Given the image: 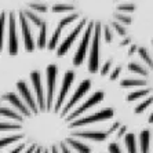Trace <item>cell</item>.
Returning <instances> with one entry per match:
<instances>
[{"label": "cell", "instance_id": "47", "mask_svg": "<svg viewBox=\"0 0 153 153\" xmlns=\"http://www.w3.org/2000/svg\"><path fill=\"white\" fill-rule=\"evenodd\" d=\"M43 150H42V148H36V150H35V153H42Z\"/></svg>", "mask_w": 153, "mask_h": 153}, {"label": "cell", "instance_id": "39", "mask_svg": "<svg viewBox=\"0 0 153 153\" xmlns=\"http://www.w3.org/2000/svg\"><path fill=\"white\" fill-rule=\"evenodd\" d=\"M24 148H25V143H22V145H18L14 150H11V152H8V153H19L21 150H24Z\"/></svg>", "mask_w": 153, "mask_h": 153}, {"label": "cell", "instance_id": "11", "mask_svg": "<svg viewBox=\"0 0 153 153\" xmlns=\"http://www.w3.org/2000/svg\"><path fill=\"white\" fill-rule=\"evenodd\" d=\"M17 88H18V91H19V94H21V97L24 98L25 103L28 105L29 111L36 114L39 112V106H37V103H36V101H35V97H33V94L30 93L28 84H26L25 82L19 80V82L17 83Z\"/></svg>", "mask_w": 153, "mask_h": 153}, {"label": "cell", "instance_id": "20", "mask_svg": "<svg viewBox=\"0 0 153 153\" xmlns=\"http://www.w3.org/2000/svg\"><path fill=\"white\" fill-rule=\"evenodd\" d=\"M120 85L123 88L141 87V85H146V80H142V79H124V80L120 82Z\"/></svg>", "mask_w": 153, "mask_h": 153}, {"label": "cell", "instance_id": "36", "mask_svg": "<svg viewBox=\"0 0 153 153\" xmlns=\"http://www.w3.org/2000/svg\"><path fill=\"white\" fill-rule=\"evenodd\" d=\"M108 149H109V153H123L121 152V148L119 146V143H116V142L111 143V145L108 146Z\"/></svg>", "mask_w": 153, "mask_h": 153}, {"label": "cell", "instance_id": "17", "mask_svg": "<svg viewBox=\"0 0 153 153\" xmlns=\"http://www.w3.org/2000/svg\"><path fill=\"white\" fill-rule=\"evenodd\" d=\"M68 143L76 150L77 153H91V148L83 142H79L73 138H68Z\"/></svg>", "mask_w": 153, "mask_h": 153}, {"label": "cell", "instance_id": "35", "mask_svg": "<svg viewBox=\"0 0 153 153\" xmlns=\"http://www.w3.org/2000/svg\"><path fill=\"white\" fill-rule=\"evenodd\" d=\"M103 29V37H105V42L106 43H111L113 40V35H112V30H111V26L109 25H105L102 26Z\"/></svg>", "mask_w": 153, "mask_h": 153}, {"label": "cell", "instance_id": "37", "mask_svg": "<svg viewBox=\"0 0 153 153\" xmlns=\"http://www.w3.org/2000/svg\"><path fill=\"white\" fill-rule=\"evenodd\" d=\"M111 66H112V61L108 59L106 62H105V65H103V68L101 69V73H102V75H108V72H109Z\"/></svg>", "mask_w": 153, "mask_h": 153}, {"label": "cell", "instance_id": "12", "mask_svg": "<svg viewBox=\"0 0 153 153\" xmlns=\"http://www.w3.org/2000/svg\"><path fill=\"white\" fill-rule=\"evenodd\" d=\"M103 100V93L102 91H97V93H94L93 95L90 97L88 100L85 101L84 103H83L80 108H77L75 112L72 114H69L68 116V121H71V120H73V119H76V117H79L82 113H84L85 111H88L90 108H93V106H95L98 102H101V101Z\"/></svg>", "mask_w": 153, "mask_h": 153}, {"label": "cell", "instance_id": "28", "mask_svg": "<svg viewBox=\"0 0 153 153\" xmlns=\"http://www.w3.org/2000/svg\"><path fill=\"white\" fill-rule=\"evenodd\" d=\"M7 21V14L4 11H0V54L3 50V39H4V26Z\"/></svg>", "mask_w": 153, "mask_h": 153}, {"label": "cell", "instance_id": "18", "mask_svg": "<svg viewBox=\"0 0 153 153\" xmlns=\"http://www.w3.org/2000/svg\"><path fill=\"white\" fill-rule=\"evenodd\" d=\"M47 46V24L43 22V25L40 26L39 30V39H37V48L39 50H44Z\"/></svg>", "mask_w": 153, "mask_h": 153}, {"label": "cell", "instance_id": "40", "mask_svg": "<svg viewBox=\"0 0 153 153\" xmlns=\"http://www.w3.org/2000/svg\"><path fill=\"white\" fill-rule=\"evenodd\" d=\"M126 130H127V127H126V126L120 127V131H119V134H117V138H121V137H123V134L126 132Z\"/></svg>", "mask_w": 153, "mask_h": 153}, {"label": "cell", "instance_id": "42", "mask_svg": "<svg viewBox=\"0 0 153 153\" xmlns=\"http://www.w3.org/2000/svg\"><path fill=\"white\" fill-rule=\"evenodd\" d=\"M61 150H62V153H71V150L66 148V145H65V143H61Z\"/></svg>", "mask_w": 153, "mask_h": 153}, {"label": "cell", "instance_id": "43", "mask_svg": "<svg viewBox=\"0 0 153 153\" xmlns=\"http://www.w3.org/2000/svg\"><path fill=\"white\" fill-rule=\"evenodd\" d=\"M138 48H137V46H131L130 47V51H128V55H132L134 54V51H137Z\"/></svg>", "mask_w": 153, "mask_h": 153}, {"label": "cell", "instance_id": "44", "mask_svg": "<svg viewBox=\"0 0 153 153\" xmlns=\"http://www.w3.org/2000/svg\"><path fill=\"white\" fill-rule=\"evenodd\" d=\"M33 152H35V145H32V146H30V148H29V149L26 150L25 153H33Z\"/></svg>", "mask_w": 153, "mask_h": 153}, {"label": "cell", "instance_id": "29", "mask_svg": "<svg viewBox=\"0 0 153 153\" xmlns=\"http://www.w3.org/2000/svg\"><path fill=\"white\" fill-rule=\"evenodd\" d=\"M149 93H150V88L138 90V91H132V93L128 94L127 101H128V102H131V101H135V100H138V98H142V97H146Z\"/></svg>", "mask_w": 153, "mask_h": 153}, {"label": "cell", "instance_id": "9", "mask_svg": "<svg viewBox=\"0 0 153 153\" xmlns=\"http://www.w3.org/2000/svg\"><path fill=\"white\" fill-rule=\"evenodd\" d=\"M73 80H75V72L66 71V73H65V76H64V80H62V85H61V91H59V94H58L57 103H55V108H54V112H55V113L59 112L61 106L64 105V101H65V98H66L68 91L71 90Z\"/></svg>", "mask_w": 153, "mask_h": 153}, {"label": "cell", "instance_id": "5", "mask_svg": "<svg viewBox=\"0 0 153 153\" xmlns=\"http://www.w3.org/2000/svg\"><path fill=\"white\" fill-rule=\"evenodd\" d=\"M112 117H113V111H112V109H105V111L97 112V113L91 114V116H85V117H83V119H79V120L72 121L71 127L72 128L83 127V126L91 124V123H97V121H105V120L112 119Z\"/></svg>", "mask_w": 153, "mask_h": 153}, {"label": "cell", "instance_id": "14", "mask_svg": "<svg viewBox=\"0 0 153 153\" xmlns=\"http://www.w3.org/2000/svg\"><path fill=\"white\" fill-rule=\"evenodd\" d=\"M73 135L77 138H83V139H91L95 142H101L105 141L108 138V132H102V131H75Z\"/></svg>", "mask_w": 153, "mask_h": 153}, {"label": "cell", "instance_id": "24", "mask_svg": "<svg viewBox=\"0 0 153 153\" xmlns=\"http://www.w3.org/2000/svg\"><path fill=\"white\" fill-rule=\"evenodd\" d=\"M61 30L62 29H59L57 26V29L54 30V33H53V36H51V39L47 42V48L48 50H55L57 48V44H58V40H59V37H61Z\"/></svg>", "mask_w": 153, "mask_h": 153}, {"label": "cell", "instance_id": "22", "mask_svg": "<svg viewBox=\"0 0 153 153\" xmlns=\"http://www.w3.org/2000/svg\"><path fill=\"white\" fill-rule=\"evenodd\" d=\"M112 15H113V21L119 22V24H121V25H130V24L132 22V18L130 17V15L123 14V13H119V11H114Z\"/></svg>", "mask_w": 153, "mask_h": 153}, {"label": "cell", "instance_id": "8", "mask_svg": "<svg viewBox=\"0 0 153 153\" xmlns=\"http://www.w3.org/2000/svg\"><path fill=\"white\" fill-rule=\"evenodd\" d=\"M90 88H91V82H90L88 79L87 80H83L80 84H79L77 90L75 91V94L72 95V98L69 100V102L65 105V108L62 109V116H66L68 114V112L71 111L72 108L75 106L76 103H77V101H80L83 98V97L85 95V94L90 91Z\"/></svg>", "mask_w": 153, "mask_h": 153}, {"label": "cell", "instance_id": "6", "mask_svg": "<svg viewBox=\"0 0 153 153\" xmlns=\"http://www.w3.org/2000/svg\"><path fill=\"white\" fill-rule=\"evenodd\" d=\"M85 25H87V19H82V21L76 25V28L73 29V30H72V32L69 33L66 37H65V40L61 43V46L58 47V50H57V55H58V57H64L65 54L68 53L69 48H71L72 44H73V42L76 40V37L79 36V33L84 29Z\"/></svg>", "mask_w": 153, "mask_h": 153}, {"label": "cell", "instance_id": "50", "mask_svg": "<svg viewBox=\"0 0 153 153\" xmlns=\"http://www.w3.org/2000/svg\"><path fill=\"white\" fill-rule=\"evenodd\" d=\"M0 109H1V105H0Z\"/></svg>", "mask_w": 153, "mask_h": 153}, {"label": "cell", "instance_id": "15", "mask_svg": "<svg viewBox=\"0 0 153 153\" xmlns=\"http://www.w3.org/2000/svg\"><path fill=\"white\" fill-rule=\"evenodd\" d=\"M149 146H150V131L149 130H143L139 134V148H141V153H149Z\"/></svg>", "mask_w": 153, "mask_h": 153}, {"label": "cell", "instance_id": "3", "mask_svg": "<svg viewBox=\"0 0 153 153\" xmlns=\"http://www.w3.org/2000/svg\"><path fill=\"white\" fill-rule=\"evenodd\" d=\"M94 24L95 22H93V21H90V24H87V28L84 30V35H83V39L80 42V46L77 47V51H76L75 57H73V65L75 66H80L83 64V61L85 59V54H87V50H88L91 33L94 30Z\"/></svg>", "mask_w": 153, "mask_h": 153}, {"label": "cell", "instance_id": "26", "mask_svg": "<svg viewBox=\"0 0 153 153\" xmlns=\"http://www.w3.org/2000/svg\"><path fill=\"white\" fill-rule=\"evenodd\" d=\"M76 19H79V13H71L68 17H64L59 22H58V28H59V29H64L65 26H68L69 24L75 22Z\"/></svg>", "mask_w": 153, "mask_h": 153}, {"label": "cell", "instance_id": "32", "mask_svg": "<svg viewBox=\"0 0 153 153\" xmlns=\"http://www.w3.org/2000/svg\"><path fill=\"white\" fill-rule=\"evenodd\" d=\"M152 103H153V97H149V98H148V100H145L142 103H139L138 106L135 108V111H134V112H135L137 114H141L142 112H145L146 109H148V106H149V105H152Z\"/></svg>", "mask_w": 153, "mask_h": 153}, {"label": "cell", "instance_id": "2", "mask_svg": "<svg viewBox=\"0 0 153 153\" xmlns=\"http://www.w3.org/2000/svg\"><path fill=\"white\" fill-rule=\"evenodd\" d=\"M57 75L58 68L57 65H50L46 69V84H47V105L46 111H50L54 102L55 95V87H57Z\"/></svg>", "mask_w": 153, "mask_h": 153}, {"label": "cell", "instance_id": "7", "mask_svg": "<svg viewBox=\"0 0 153 153\" xmlns=\"http://www.w3.org/2000/svg\"><path fill=\"white\" fill-rule=\"evenodd\" d=\"M18 21L21 24V30H22V37H24V47L26 51H33L35 50V40L32 36V30L29 26L28 18L25 17L24 11L18 13Z\"/></svg>", "mask_w": 153, "mask_h": 153}, {"label": "cell", "instance_id": "31", "mask_svg": "<svg viewBox=\"0 0 153 153\" xmlns=\"http://www.w3.org/2000/svg\"><path fill=\"white\" fill-rule=\"evenodd\" d=\"M22 138H24V135H21V134H17V135H13V137H6V138H1V139H0V149H3V148H6L7 145L17 142V141H19V139H22Z\"/></svg>", "mask_w": 153, "mask_h": 153}, {"label": "cell", "instance_id": "25", "mask_svg": "<svg viewBox=\"0 0 153 153\" xmlns=\"http://www.w3.org/2000/svg\"><path fill=\"white\" fill-rule=\"evenodd\" d=\"M24 14H25V17L28 18V21L33 22V24H35L36 26H39V28L43 25V22H44L42 18H40V15L36 14V13H33L32 10H25L24 11Z\"/></svg>", "mask_w": 153, "mask_h": 153}, {"label": "cell", "instance_id": "19", "mask_svg": "<svg viewBox=\"0 0 153 153\" xmlns=\"http://www.w3.org/2000/svg\"><path fill=\"white\" fill-rule=\"evenodd\" d=\"M124 142H126V148H127V152L128 153H138L137 152V138H135V134H127L124 137Z\"/></svg>", "mask_w": 153, "mask_h": 153}, {"label": "cell", "instance_id": "10", "mask_svg": "<svg viewBox=\"0 0 153 153\" xmlns=\"http://www.w3.org/2000/svg\"><path fill=\"white\" fill-rule=\"evenodd\" d=\"M30 80H32L33 90L36 93V100H37V103H39V111H46V101H44V91H43L40 72L33 71L30 73Z\"/></svg>", "mask_w": 153, "mask_h": 153}, {"label": "cell", "instance_id": "21", "mask_svg": "<svg viewBox=\"0 0 153 153\" xmlns=\"http://www.w3.org/2000/svg\"><path fill=\"white\" fill-rule=\"evenodd\" d=\"M128 71L134 72V73H137V75L145 76V77L149 75L148 69H145V66H142V65L138 64V62H130V64H128Z\"/></svg>", "mask_w": 153, "mask_h": 153}, {"label": "cell", "instance_id": "27", "mask_svg": "<svg viewBox=\"0 0 153 153\" xmlns=\"http://www.w3.org/2000/svg\"><path fill=\"white\" fill-rule=\"evenodd\" d=\"M116 11L123 13V14L134 13V11H135V4L132 3V1H124V3H120L117 7H116Z\"/></svg>", "mask_w": 153, "mask_h": 153}, {"label": "cell", "instance_id": "30", "mask_svg": "<svg viewBox=\"0 0 153 153\" xmlns=\"http://www.w3.org/2000/svg\"><path fill=\"white\" fill-rule=\"evenodd\" d=\"M0 116H6V117L15 119V120H18L19 123H21V121L24 120L21 114H18L17 112L11 111V109H8V108H1V109H0Z\"/></svg>", "mask_w": 153, "mask_h": 153}, {"label": "cell", "instance_id": "46", "mask_svg": "<svg viewBox=\"0 0 153 153\" xmlns=\"http://www.w3.org/2000/svg\"><path fill=\"white\" fill-rule=\"evenodd\" d=\"M51 153H58V150H57V146H53V149H51Z\"/></svg>", "mask_w": 153, "mask_h": 153}, {"label": "cell", "instance_id": "45", "mask_svg": "<svg viewBox=\"0 0 153 153\" xmlns=\"http://www.w3.org/2000/svg\"><path fill=\"white\" fill-rule=\"evenodd\" d=\"M128 43H130V39H126L124 42H123V43L120 44V46H126V44H128Z\"/></svg>", "mask_w": 153, "mask_h": 153}, {"label": "cell", "instance_id": "38", "mask_svg": "<svg viewBox=\"0 0 153 153\" xmlns=\"http://www.w3.org/2000/svg\"><path fill=\"white\" fill-rule=\"evenodd\" d=\"M120 72H121V66H117V68H116L111 73V76H109V77H111V80H116V79L119 77V75H120Z\"/></svg>", "mask_w": 153, "mask_h": 153}, {"label": "cell", "instance_id": "48", "mask_svg": "<svg viewBox=\"0 0 153 153\" xmlns=\"http://www.w3.org/2000/svg\"><path fill=\"white\" fill-rule=\"evenodd\" d=\"M149 123H153V112H152V114H150V117H149Z\"/></svg>", "mask_w": 153, "mask_h": 153}, {"label": "cell", "instance_id": "51", "mask_svg": "<svg viewBox=\"0 0 153 153\" xmlns=\"http://www.w3.org/2000/svg\"><path fill=\"white\" fill-rule=\"evenodd\" d=\"M152 44H153V40H152Z\"/></svg>", "mask_w": 153, "mask_h": 153}, {"label": "cell", "instance_id": "34", "mask_svg": "<svg viewBox=\"0 0 153 153\" xmlns=\"http://www.w3.org/2000/svg\"><path fill=\"white\" fill-rule=\"evenodd\" d=\"M112 28H113L120 36H126V35H127V30H126L124 25H121V24H119V22L112 21Z\"/></svg>", "mask_w": 153, "mask_h": 153}, {"label": "cell", "instance_id": "13", "mask_svg": "<svg viewBox=\"0 0 153 153\" xmlns=\"http://www.w3.org/2000/svg\"><path fill=\"white\" fill-rule=\"evenodd\" d=\"M4 100L6 101H8V102L13 105L14 108H17L18 111L21 112L24 116H26V117H29L30 114H32V112L29 111V108L26 106L25 103L21 101V98L17 95V94H14V93H7L6 95H4Z\"/></svg>", "mask_w": 153, "mask_h": 153}, {"label": "cell", "instance_id": "33", "mask_svg": "<svg viewBox=\"0 0 153 153\" xmlns=\"http://www.w3.org/2000/svg\"><path fill=\"white\" fill-rule=\"evenodd\" d=\"M14 131V130H21V124H14V123H0V131Z\"/></svg>", "mask_w": 153, "mask_h": 153}, {"label": "cell", "instance_id": "41", "mask_svg": "<svg viewBox=\"0 0 153 153\" xmlns=\"http://www.w3.org/2000/svg\"><path fill=\"white\" fill-rule=\"evenodd\" d=\"M119 126H120V124H119V123H114V124L111 127V130L108 131V135H109V134H112V132H113V131H116V128H117Z\"/></svg>", "mask_w": 153, "mask_h": 153}, {"label": "cell", "instance_id": "23", "mask_svg": "<svg viewBox=\"0 0 153 153\" xmlns=\"http://www.w3.org/2000/svg\"><path fill=\"white\" fill-rule=\"evenodd\" d=\"M137 51H138L139 57L142 58L143 62H145V64L148 65V66H149V68L153 71V58H152V55L149 54V51L146 50V48H143V47H139Z\"/></svg>", "mask_w": 153, "mask_h": 153}, {"label": "cell", "instance_id": "49", "mask_svg": "<svg viewBox=\"0 0 153 153\" xmlns=\"http://www.w3.org/2000/svg\"><path fill=\"white\" fill-rule=\"evenodd\" d=\"M42 153H48V152H47V150H46V152H42Z\"/></svg>", "mask_w": 153, "mask_h": 153}, {"label": "cell", "instance_id": "4", "mask_svg": "<svg viewBox=\"0 0 153 153\" xmlns=\"http://www.w3.org/2000/svg\"><path fill=\"white\" fill-rule=\"evenodd\" d=\"M8 54L17 55L18 54V36H17V17L15 13H8Z\"/></svg>", "mask_w": 153, "mask_h": 153}, {"label": "cell", "instance_id": "1", "mask_svg": "<svg viewBox=\"0 0 153 153\" xmlns=\"http://www.w3.org/2000/svg\"><path fill=\"white\" fill-rule=\"evenodd\" d=\"M101 26L100 22L94 24V36H93V44L90 50L88 58V72L90 73H97L100 71V42H101Z\"/></svg>", "mask_w": 153, "mask_h": 153}, {"label": "cell", "instance_id": "16", "mask_svg": "<svg viewBox=\"0 0 153 153\" xmlns=\"http://www.w3.org/2000/svg\"><path fill=\"white\" fill-rule=\"evenodd\" d=\"M51 11L54 14H61V13H75V6L71 3H55L51 7Z\"/></svg>", "mask_w": 153, "mask_h": 153}]
</instances>
